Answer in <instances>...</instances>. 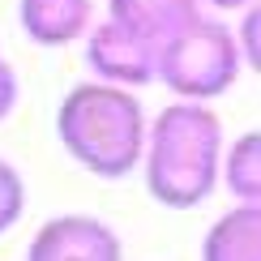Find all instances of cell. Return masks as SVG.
Listing matches in <instances>:
<instances>
[{
  "label": "cell",
  "instance_id": "6da1fadb",
  "mask_svg": "<svg viewBox=\"0 0 261 261\" xmlns=\"http://www.w3.org/2000/svg\"><path fill=\"white\" fill-rule=\"evenodd\" d=\"M227 137L210 103L171 99L150 116L141 180L163 210H197L223 184Z\"/></svg>",
  "mask_w": 261,
  "mask_h": 261
},
{
  "label": "cell",
  "instance_id": "7a4b0ae2",
  "mask_svg": "<svg viewBox=\"0 0 261 261\" xmlns=\"http://www.w3.org/2000/svg\"><path fill=\"white\" fill-rule=\"evenodd\" d=\"M146 137L150 116L137 90L86 77L69 86L56 103V141L94 180H128L133 171H141Z\"/></svg>",
  "mask_w": 261,
  "mask_h": 261
},
{
  "label": "cell",
  "instance_id": "3957f363",
  "mask_svg": "<svg viewBox=\"0 0 261 261\" xmlns=\"http://www.w3.org/2000/svg\"><path fill=\"white\" fill-rule=\"evenodd\" d=\"M240 73L244 56L236 26L214 13H197L159 43V86H167L176 99L214 103L240 82Z\"/></svg>",
  "mask_w": 261,
  "mask_h": 261
},
{
  "label": "cell",
  "instance_id": "277c9868",
  "mask_svg": "<svg viewBox=\"0 0 261 261\" xmlns=\"http://www.w3.org/2000/svg\"><path fill=\"white\" fill-rule=\"evenodd\" d=\"M159 43L154 35L137 26H124L116 17H99L90 26V35L82 39L86 69L90 77L124 86V90H146L159 82Z\"/></svg>",
  "mask_w": 261,
  "mask_h": 261
},
{
  "label": "cell",
  "instance_id": "5b68a950",
  "mask_svg": "<svg viewBox=\"0 0 261 261\" xmlns=\"http://www.w3.org/2000/svg\"><path fill=\"white\" fill-rule=\"evenodd\" d=\"M26 261H124V240L99 214H51L26 244Z\"/></svg>",
  "mask_w": 261,
  "mask_h": 261
},
{
  "label": "cell",
  "instance_id": "8992f818",
  "mask_svg": "<svg viewBox=\"0 0 261 261\" xmlns=\"http://www.w3.org/2000/svg\"><path fill=\"white\" fill-rule=\"evenodd\" d=\"M94 21V0H17V26L35 47L82 43Z\"/></svg>",
  "mask_w": 261,
  "mask_h": 261
},
{
  "label": "cell",
  "instance_id": "52a82bcc",
  "mask_svg": "<svg viewBox=\"0 0 261 261\" xmlns=\"http://www.w3.org/2000/svg\"><path fill=\"white\" fill-rule=\"evenodd\" d=\"M201 261H261V201H236L201 236Z\"/></svg>",
  "mask_w": 261,
  "mask_h": 261
},
{
  "label": "cell",
  "instance_id": "ba28073f",
  "mask_svg": "<svg viewBox=\"0 0 261 261\" xmlns=\"http://www.w3.org/2000/svg\"><path fill=\"white\" fill-rule=\"evenodd\" d=\"M197 13H205L201 0H107V17L124 21V26H137L154 39L176 35Z\"/></svg>",
  "mask_w": 261,
  "mask_h": 261
},
{
  "label": "cell",
  "instance_id": "9c48e42d",
  "mask_svg": "<svg viewBox=\"0 0 261 261\" xmlns=\"http://www.w3.org/2000/svg\"><path fill=\"white\" fill-rule=\"evenodd\" d=\"M223 189L236 201H261V128H244L240 137L227 141Z\"/></svg>",
  "mask_w": 261,
  "mask_h": 261
},
{
  "label": "cell",
  "instance_id": "30bf717a",
  "mask_svg": "<svg viewBox=\"0 0 261 261\" xmlns=\"http://www.w3.org/2000/svg\"><path fill=\"white\" fill-rule=\"evenodd\" d=\"M26 201H30V189H26V176L13 159L0 154V236H9L13 227L21 223L26 214Z\"/></svg>",
  "mask_w": 261,
  "mask_h": 261
},
{
  "label": "cell",
  "instance_id": "8fae6325",
  "mask_svg": "<svg viewBox=\"0 0 261 261\" xmlns=\"http://www.w3.org/2000/svg\"><path fill=\"white\" fill-rule=\"evenodd\" d=\"M236 39H240L244 69L261 77V0H253V5L240 13V21H236Z\"/></svg>",
  "mask_w": 261,
  "mask_h": 261
},
{
  "label": "cell",
  "instance_id": "7c38bea8",
  "mask_svg": "<svg viewBox=\"0 0 261 261\" xmlns=\"http://www.w3.org/2000/svg\"><path fill=\"white\" fill-rule=\"evenodd\" d=\"M17 99H21V77H17L13 64L0 56V124L17 112Z\"/></svg>",
  "mask_w": 261,
  "mask_h": 261
},
{
  "label": "cell",
  "instance_id": "4fadbf2b",
  "mask_svg": "<svg viewBox=\"0 0 261 261\" xmlns=\"http://www.w3.org/2000/svg\"><path fill=\"white\" fill-rule=\"evenodd\" d=\"M205 9H214V13H244L253 0H201Z\"/></svg>",
  "mask_w": 261,
  "mask_h": 261
}]
</instances>
